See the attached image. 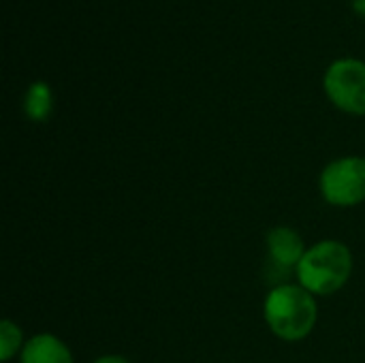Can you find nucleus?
<instances>
[{
  "label": "nucleus",
  "instance_id": "obj_10",
  "mask_svg": "<svg viewBox=\"0 0 365 363\" xmlns=\"http://www.w3.org/2000/svg\"><path fill=\"white\" fill-rule=\"evenodd\" d=\"M351 6H353L355 15L365 17V0H351Z\"/></svg>",
  "mask_w": 365,
  "mask_h": 363
},
{
  "label": "nucleus",
  "instance_id": "obj_5",
  "mask_svg": "<svg viewBox=\"0 0 365 363\" xmlns=\"http://www.w3.org/2000/svg\"><path fill=\"white\" fill-rule=\"evenodd\" d=\"M265 248H267V265L278 276L297 272V265L302 263L308 250L304 244V237L293 227H287V225H278L267 231Z\"/></svg>",
  "mask_w": 365,
  "mask_h": 363
},
{
  "label": "nucleus",
  "instance_id": "obj_8",
  "mask_svg": "<svg viewBox=\"0 0 365 363\" xmlns=\"http://www.w3.org/2000/svg\"><path fill=\"white\" fill-rule=\"evenodd\" d=\"M24 344H26V340H24L19 325L13 323L11 319H4L0 323V359L2 363H9L15 355H21Z\"/></svg>",
  "mask_w": 365,
  "mask_h": 363
},
{
  "label": "nucleus",
  "instance_id": "obj_3",
  "mask_svg": "<svg viewBox=\"0 0 365 363\" xmlns=\"http://www.w3.org/2000/svg\"><path fill=\"white\" fill-rule=\"evenodd\" d=\"M321 197L336 208H355L365 201V156L331 160L319 178Z\"/></svg>",
  "mask_w": 365,
  "mask_h": 363
},
{
  "label": "nucleus",
  "instance_id": "obj_6",
  "mask_svg": "<svg viewBox=\"0 0 365 363\" xmlns=\"http://www.w3.org/2000/svg\"><path fill=\"white\" fill-rule=\"evenodd\" d=\"M19 363H75V359L64 340L53 334H36L26 340Z\"/></svg>",
  "mask_w": 365,
  "mask_h": 363
},
{
  "label": "nucleus",
  "instance_id": "obj_9",
  "mask_svg": "<svg viewBox=\"0 0 365 363\" xmlns=\"http://www.w3.org/2000/svg\"><path fill=\"white\" fill-rule=\"evenodd\" d=\"M94 363H130L126 357H120V355H103L98 359H94Z\"/></svg>",
  "mask_w": 365,
  "mask_h": 363
},
{
  "label": "nucleus",
  "instance_id": "obj_1",
  "mask_svg": "<svg viewBox=\"0 0 365 363\" xmlns=\"http://www.w3.org/2000/svg\"><path fill=\"white\" fill-rule=\"evenodd\" d=\"M263 317L269 332L284 342L308 338L317 325V297L302 285L280 282L269 289L263 302Z\"/></svg>",
  "mask_w": 365,
  "mask_h": 363
},
{
  "label": "nucleus",
  "instance_id": "obj_4",
  "mask_svg": "<svg viewBox=\"0 0 365 363\" xmlns=\"http://www.w3.org/2000/svg\"><path fill=\"white\" fill-rule=\"evenodd\" d=\"M323 90L331 105L349 116H365V62L338 58L323 75Z\"/></svg>",
  "mask_w": 365,
  "mask_h": 363
},
{
  "label": "nucleus",
  "instance_id": "obj_2",
  "mask_svg": "<svg viewBox=\"0 0 365 363\" xmlns=\"http://www.w3.org/2000/svg\"><path fill=\"white\" fill-rule=\"evenodd\" d=\"M353 274V252L338 240H323L308 246L297 265V285L314 297L338 293Z\"/></svg>",
  "mask_w": 365,
  "mask_h": 363
},
{
  "label": "nucleus",
  "instance_id": "obj_7",
  "mask_svg": "<svg viewBox=\"0 0 365 363\" xmlns=\"http://www.w3.org/2000/svg\"><path fill=\"white\" fill-rule=\"evenodd\" d=\"M24 113L30 122L43 124L53 113V90L47 81H32L24 94Z\"/></svg>",
  "mask_w": 365,
  "mask_h": 363
}]
</instances>
